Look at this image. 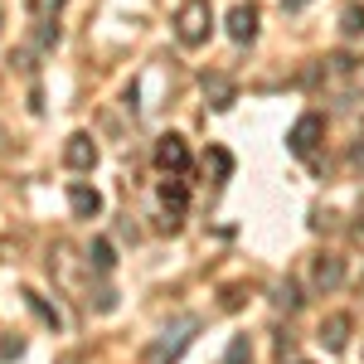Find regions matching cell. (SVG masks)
<instances>
[{
  "label": "cell",
  "mask_w": 364,
  "mask_h": 364,
  "mask_svg": "<svg viewBox=\"0 0 364 364\" xmlns=\"http://www.w3.org/2000/svg\"><path fill=\"white\" fill-rule=\"evenodd\" d=\"M272 301H277L282 311H296V306H301V291H296L291 282H282V287H272Z\"/></svg>",
  "instance_id": "15"
},
{
  "label": "cell",
  "mask_w": 364,
  "mask_h": 364,
  "mask_svg": "<svg viewBox=\"0 0 364 364\" xmlns=\"http://www.w3.org/2000/svg\"><path fill=\"white\" fill-rule=\"evenodd\" d=\"M68 209H73L78 219H97V214H102V195H97L92 185H83V180H73V185H68Z\"/></svg>",
  "instance_id": "8"
},
{
  "label": "cell",
  "mask_w": 364,
  "mask_h": 364,
  "mask_svg": "<svg viewBox=\"0 0 364 364\" xmlns=\"http://www.w3.org/2000/svg\"><path fill=\"white\" fill-rule=\"evenodd\" d=\"M224 364H252V340L248 336H233L224 350Z\"/></svg>",
  "instance_id": "13"
},
{
  "label": "cell",
  "mask_w": 364,
  "mask_h": 364,
  "mask_svg": "<svg viewBox=\"0 0 364 364\" xmlns=\"http://www.w3.org/2000/svg\"><path fill=\"white\" fill-rule=\"evenodd\" d=\"M350 166H355V170H364V141L355 146V151H350Z\"/></svg>",
  "instance_id": "18"
},
{
  "label": "cell",
  "mask_w": 364,
  "mask_h": 364,
  "mask_svg": "<svg viewBox=\"0 0 364 364\" xmlns=\"http://www.w3.org/2000/svg\"><path fill=\"white\" fill-rule=\"evenodd\" d=\"M63 166L78 170V175L92 170V166H97V141L87 136V132H73V136L63 141Z\"/></svg>",
  "instance_id": "3"
},
{
  "label": "cell",
  "mask_w": 364,
  "mask_h": 364,
  "mask_svg": "<svg viewBox=\"0 0 364 364\" xmlns=\"http://www.w3.org/2000/svg\"><path fill=\"white\" fill-rule=\"evenodd\" d=\"M321 141H326V117L321 112H301L296 122H291V132H287V151L301 156V161H311Z\"/></svg>",
  "instance_id": "2"
},
{
  "label": "cell",
  "mask_w": 364,
  "mask_h": 364,
  "mask_svg": "<svg viewBox=\"0 0 364 364\" xmlns=\"http://www.w3.org/2000/svg\"><path fill=\"white\" fill-rule=\"evenodd\" d=\"M204 92H209V102H214L219 112H224V107H233V83H228V78H219V73H214V78H204Z\"/></svg>",
  "instance_id": "11"
},
{
  "label": "cell",
  "mask_w": 364,
  "mask_h": 364,
  "mask_svg": "<svg viewBox=\"0 0 364 364\" xmlns=\"http://www.w3.org/2000/svg\"><path fill=\"white\" fill-rule=\"evenodd\" d=\"M350 336H355V321H350L345 311H336V316H326V321H321V345H326L331 355H340V350L350 345Z\"/></svg>",
  "instance_id": "7"
},
{
  "label": "cell",
  "mask_w": 364,
  "mask_h": 364,
  "mask_svg": "<svg viewBox=\"0 0 364 364\" xmlns=\"http://www.w3.org/2000/svg\"><path fill=\"white\" fill-rule=\"evenodd\" d=\"M87 267H92V272H112L117 267V248L107 243V238H97V243L87 248Z\"/></svg>",
  "instance_id": "10"
},
{
  "label": "cell",
  "mask_w": 364,
  "mask_h": 364,
  "mask_svg": "<svg viewBox=\"0 0 364 364\" xmlns=\"http://www.w3.org/2000/svg\"><path fill=\"white\" fill-rule=\"evenodd\" d=\"M58 10H63V0H29V15L34 20H54Z\"/></svg>",
  "instance_id": "16"
},
{
  "label": "cell",
  "mask_w": 364,
  "mask_h": 364,
  "mask_svg": "<svg viewBox=\"0 0 364 364\" xmlns=\"http://www.w3.org/2000/svg\"><path fill=\"white\" fill-rule=\"evenodd\" d=\"M340 29L355 39V34H364V5H345V15H340Z\"/></svg>",
  "instance_id": "14"
},
{
  "label": "cell",
  "mask_w": 364,
  "mask_h": 364,
  "mask_svg": "<svg viewBox=\"0 0 364 364\" xmlns=\"http://www.w3.org/2000/svg\"><path fill=\"white\" fill-rule=\"evenodd\" d=\"M209 34H214V10H209V0H185V5L175 10V39H180L185 49H199V44H209Z\"/></svg>",
  "instance_id": "1"
},
{
  "label": "cell",
  "mask_w": 364,
  "mask_h": 364,
  "mask_svg": "<svg viewBox=\"0 0 364 364\" xmlns=\"http://www.w3.org/2000/svg\"><path fill=\"white\" fill-rule=\"evenodd\" d=\"M29 306L39 311V316H44V321H49V326H58V311H54V306H44V301H39V296H34V291H29Z\"/></svg>",
  "instance_id": "17"
},
{
  "label": "cell",
  "mask_w": 364,
  "mask_h": 364,
  "mask_svg": "<svg viewBox=\"0 0 364 364\" xmlns=\"http://www.w3.org/2000/svg\"><path fill=\"white\" fill-rule=\"evenodd\" d=\"M340 282H345V257L321 252V257L311 262V287H316V291H336Z\"/></svg>",
  "instance_id": "5"
},
{
  "label": "cell",
  "mask_w": 364,
  "mask_h": 364,
  "mask_svg": "<svg viewBox=\"0 0 364 364\" xmlns=\"http://www.w3.org/2000/svg\"><path fill=\"white\" fill-rule=\"evenodd\" d=\"M301 5H311V0H282V10H301Z\"/></svg>",
  "instance_id": "19"
},
{
  "label": "cell",
  "mask_w": 364,
  "mask_h": 364,
  "mask_svg": "<svg viewBox=\"0 0 364 364\" xmlns=\"http://www.w3.org/2000/svg\"><path fill=\"white\" fill-rule=\"evenodd\" d=\"M161 204H166V209H175V214H180V209H185V204H190V190H185V185H180V180H175V175H170L166 185H161Z\"/></svg>",
  "instance_id": "12"
},
{
  "label": "cell",
  "mask_w": 364,
  "mask_h": 364,
  "mask_svg": "<svg viewBox=\"0 0 364 364\" xmlns=\"http://www.w3.org/2000/svg\"><path fill=\"white\" fill-rule=\"evenodd\" d=\"M296 364H311V360H296Z\"/></svg>",
  "instance_id": "21"
},
{
  "label": "cell",
  "mask_w": 364,
  "mask_h": 364,
  "mask_svg": "<svg viewBox=\"0 0 364 364\" xmlns=\"http://www.w3.org/2000/svg\"><path fill=\"white\" fill-rule=\"evenodd\" d=\"M204 170L224 185V180H233V156H228L224 146H209V156H204Z\"/></svg>",
  "instance_id": "9"
},
{
  "label": "cell",
  "mask_w": 364,
  "mask_h": 364,
  "mask_svg": "<svg viewBox=\"0 0 364 364\" xmlns=\"http://www.w3.org/2000/svg\"><path fill=\"white\" fill-rule=\"evenodd\" d=\"M156 166L166 170V175H180V170L190 166V146H185V136H161L156 141Z\"/></svg>",
  "instance_id": "4"
},
{
  "label": "cell",
  "mask_w": 364,
  "mask_h": 364,
  "mask_svg": "<svg viewBox=\"0 0 364 364\" xmlns=\"http://www.w3.org/2000/svg\"><path fill=\"white\" fill-rule=\"evenodd\" d=\"M355 238H360V243H364V224H355Z\"/></svg>",
  "instance_id": "20"
},
{
  "label": "cell",
  "mask_w": 364,
  "mask_h": 364,
  "mask_svg": "<svg viewBox=\"0 0 364 364\" xmlns=\"http://www.w3.org/2000/svg\"><path fill=\"white\" fill-rule=\"evenodd\" d=\"M257 20H262L257 5H233V10H228V39H233V44H252V39H257Z\"/></svg>",
  "instance_id": "6"
}]
</instances>
